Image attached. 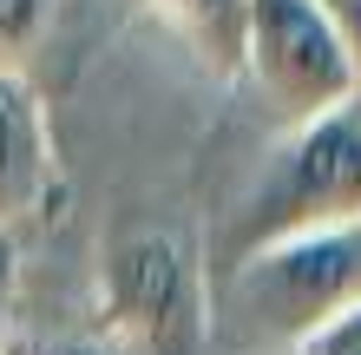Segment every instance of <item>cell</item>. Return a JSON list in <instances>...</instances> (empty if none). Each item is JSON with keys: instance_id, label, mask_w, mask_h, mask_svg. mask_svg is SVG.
<instances>
[{"instance_id": "1", "label": "cell", "mask_w": 361, "mask_h": 355, "mask_svg": "<svg viewBox=\"0 0 361 355\" xmlns=\"http://www.w3.org/2000/svg\"><path fill=\"white\" fill-rule=\"evenodd\" d=\"M348 303H361V224L263 243L210 283V323L243 349H295Z\"/></svg>"}, {"instance_id": "2", "label": "cell", "mask_w": 361, "mask_h": 355, "mask_svg": "<svg viewBox=\"0 0 361 355\" xmlns=\"http://www.w3.org/2000/svg\"><path fill=\"white\" fill-rule=\"evenodd\" d=\"M342 224H361V99L283 132L263 178L250 184V198L230 211V231L217 237V270L263 243L342 231Z\"/></svg>"}, {"instance_id": "3", "label": "cell", "mask_w": 361, "mask_h": 355, "mask_svg": "<svg viewBox=\"0 0 361 355\" xmlns=\"http://www.w3.org/2000/svg\"><path fill=\"white\" fill-rule=\"evenodd\" d=\"M243 79L289 125L361 99L355 53L315 0H250V13H243Z\"/></svg>"}, {"instance_id": "4", "label": "cell", "mask_w": 361, "mask_h": 355, "mask_svg": "<svg viewBox=\"0 0 361 355\" xmlns=\"http://www.w3.org/2000/svg\"><path fill=\"white\" fill-rule=\"evenodd\" d=\"M105 316L125 355H190L210 329L190 250L171 231H125L105 257Z\"/></svg>"}, {"instance_id": "5", "label": "cell", "mask_w": 361, "mask_h": 355, "mask_svg": "<svg viewBox=\"0 0 361 355\" xmlns=\"http://www.w3.org/2000/svg\"><path fill=\"white\" fill-rule=\"evenodd\" d=\"M53 191V125L33 79L0 66V231L33 217Z\"/></svg>"}, {"instance_id": "6", "label": "cell", "mask_w": 361, "mask_h": 355, "mask_svg": "<svg viewBox=\"0 0 361 355\" xmlns=\"http://www.w3.org/2000/svg\"><path fill=\"white\" fill-rule=\"evenodd\" d=\"M164 33H178L190 59L217 79H243V13L250 0H138Z\"/></svg>"}, {"instance_id": "7", "label": "cell", "mask_w": 361, "mask_h": 355, "mask_svg": "<svg viewBox=\"0 0 361 355\" xmlns=\"http://www.w3.org/2000/svg\"><path fill=\"white\" fill-rule=\"evenodd\" d=\"M59 13V0H0V66L7 73H27V53L47 40Z\"/></svg>"}, {"instance_id": "8", "label": "cell", "mask_w": 361, "mask_h": 355, "mask_svg": "<svg viewBox=\"0 0 361 355\" xmlns=\"http://www.w3.org/2000/svg\"><path fill=\"white\" fill-rule=\"evenodd\" d=\"M289 355H361V303H348L342 316H329L322 329H309Z\"/></svg>"}, {"instance_id": "9", "label": "cell", "mask_w": 361, "mask_h": 355, "mask_svg": "<svg viewBox=\"0 0 361 355\" xmlns=\"http://www.w3.org/2000/svg\"><path fill=\"white\" fill-rule=\"evenodd\" d=\"M13 323H20V237L0 231V355L13 349Z\"/></svg>"}, {"instance_id": "10", "label": "cell", "mask_w": 361, "mask_h": 355, "mask_svg": "<svg viewBox=\"0 0 361 355\" xmlns=\"http://www.w3.org/2000/svg\"><path fill=\"white\" fill-rule=\"evenodd\" d=\"M329 20H335V33L348 40V53H355V73H361V0H315Z\"/></svg>"}, {"instance_id": "11", "label": "cell", "mask_w": 361, "mask_h": 355, "mask_svg": "<svg viewBox=\"0 0 361 355\" xmlns=\"http://www.w3.org/2000/svg\"><path fill=\"white\" fill-rule=\"evenodd\" d=\"M39 355H125V342H112L99 329V336H66V342H53V349H39Z\"/></svg>"}]
</instances>
